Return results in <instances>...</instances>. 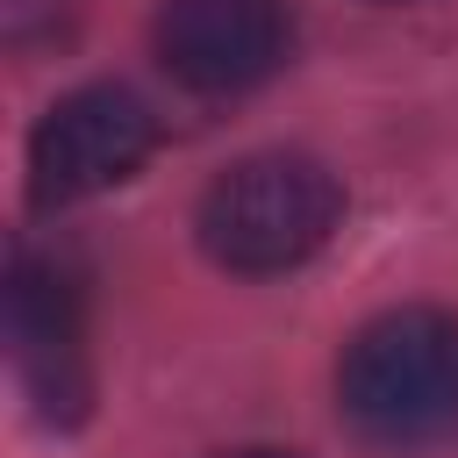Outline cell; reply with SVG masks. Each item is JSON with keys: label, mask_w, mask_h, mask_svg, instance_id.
I'll return each instance as SVG.
<instances>
[{"label": "cell", "mask_w": 458, "mask_h": 458, "mask_svg": "<svg viewBox=\"0 0 458 458\" xmlns=\"http://www.w3.org/2000/svg\"><path fill=\"white\" fill-rule=\"evenodd\" d=\"M336 408L372 444H437L458 429V315L394 308L344 344Z\"/></svg>", "instance_id": "obj_1"}, {"label": "cell", "mask_w": 458, "mask_h": 458, "mask_svg": "<svg viewBox=\"0 0 458 458\" xmlns=\"http://www.w3.org/2000/svg\"><path fill=\"white\" fill-rule=\"evenodd\" d=\"M344 215V186L301 157V150H258V157H236L208 193H200V250L222 265V272H243V279H265V272H293L308 265L329 229Z\"/></svg>", "instance_id": "obj_2"}, {"label": "cell", "mask_w": 458, "mask_h": 458, "mask_svg": "<svg viewBox=\"0 0 458 458\" xmlns=\"http://www.w3.org/2000/svg\"><path fill=\"white\" fill-rule=\"evenodd\" d=\"M150 150H157V114L129 86H79L29 136V200L36 208L93 200L136 179Z\"/></svg>", "instance_id": "obj_3"}, {"label": "cell", "mask_w": 458, "mask_h": 458, "mask_svg": "<svg viewBox=\"0 0 458 458\" xmlns=\"http://www.w3.org/2000/svg\"><path fill=\"white\" fill-rule=\"evenodd\" d=\"M7 365L43 429H79L93 408V351L79 286L50 258H14L7 272Z\"/></svg>", "instance_id": "obj_4"}, {"label": "cell", "mask_w": 458, "mask_h": 458, "mask_svg": "<svg viewBox=\"0 0 458 458\" xmlns=\"http://www.w3.org/2000/svg\"><path fill=\"white\" fill-rule=\"evenodd\" d=\"M286 0H165L157 57L193 93H250L286 64Z\"/></svg>", "instance_id": "obj_5"}, {"label": "cell", "mask_w": 458, "mask_h": 458, "mask_svg": "<svg viewBox=\"0 0 458 458\" xmlns=\"http://www.w3.org/2000/svg\"><path fill=\"white\" fill-rule=\"evenodd\" d=\"M229 458H301V451H229Z\"/></svg>", "instance_id": "obj_6"}]
</instances>
